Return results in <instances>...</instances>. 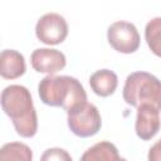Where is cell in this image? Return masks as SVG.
<instances>
[{"label": "cell", "instance_id": "1", "mask_svg": "<svg viewBox=\"0 0 161 161\" xmlns=\"http://www.w3.org/2000/svg\"><path fill=\"white\" fill-rule=\"evenodd\" d=\"M1 107L11 119L16 133L24 138L33 137L38 131V117L29 89L11 84L1 92Z\"/></svg>", "mask_w": 161, "mask_h": 161}, {"label": "cell", "instance_id": "2", "mask_svg": "<svg viewBox=\"0 0 161 161\" xmlns=\"http://www.w3.org/2000/svg\"><path fill=\"white\" fill-rule=\"evenodd\" d=\"M40 101L50 107H62L67 112L87 102V93L82 83L70 75L44 77L38 86Z\"/></svg>", "mask_w": 161, "mask_h": 161}, {"label": "cell", "instance_id": "3", "mask_svg": "<svg viewBox=\"0 0 161 161\" xmlns=\"http://www.w3.org/2000/svg\"><path fill=\"white\" fill-rule=\"evenodd\" d=\"M122 96L125 102L135 108L150 103L161 111V80L151 73H131L126 78Z\"/></svg>", "mask_w": 161, "mask_h": 161}, {"label": "cell", "instance_id": "4", "mask_svg": "<svg viewBox=\"0 0 161 161\" xmlns=\"http://www.w3.org/2000/svg\"><path fill=\"white\" fill-rule=\"evenodd\" d=\"M68 127L78 137H91L98 133L102 127V118L98 108L92 103H83L67 112Z\"/></svg>", "mask_w": 161, "mask_h": 161}, {"label": "cell", "instance_id": "5", "mask_svg": "<svg viewBox=\"0 0 161 161\" xmlns=\"http://www.w3.org/2000/svg\"><path fill=\"white\" fill-rule=\"evenodd\" d=\"M107 39L109 45L118 53L131 54L140 47V34L137 28L128 21H116L109 25L107 30Z\"/></svg>", "mask_w": 161, "mask_h": 161}, {"label": "cell", "instance_id": "6", "mask_svg": "<svg viewBox=\"0 0 161 161\" xmlns=\"http://www.w3.org/2000/svg\"><path fill=\"white\" fill-rule=\"evenodd\" d=\"M35 35L44 44H60L68 35V24L65 19L57 13L44 14L36 23Z\"/></svg>", "mask_w": 161, "mask_h": 161}, {"label": "cell", "instance_id": "7", "mask_svg": "<svg viewBox=\"0 0 161 161\" xmlns=\"http://www.w3.org/2000/svg\"><path fill=\"white\" fill-rule=\"evenodd\" d=\"M161 127L160 109L150 103H143L137 107V116L135 130L136 135L143 140L148 141L156 136Z\"/></svg>", "mask_w": 161, "mask_h": 161}, {"label": "cell", "instance_id": "8", "mask_svg": "<svg viewBox=\"0 0 161 161\" xmlns=\"http://www.w3.org/2000/svg\"><path fill=\"white\" fill-rule=\"evenodd\" d=\"M30 63L33 69L38 73L54 74L65 67L67 59L60 50L50 48H39L31 53Z\"/></svg>", "mask_w": 161, "mask_h": 161}, {"label": "cell", "instance_id": "9", "mask_svg": "<svg viewBox=\"0 0 161 161\" xmlns=\"http://www.w3.org/2000/svg\"><path fill=\"white\" fill-rule=\"evenodd\" d=\"M26 70L25 59L14 49H5L0 54V74L4 79H16Z\"/></svg>", "mask_w": 161, "mask_h": 161}, {"label": "cell", "instance_id": "10", "mask_svg": "<svg viewBox=\"0 0 161 161\" xmlns=\"http://www.w3.org/2000/svg\"><path fill=\"white\" fill-rule=\"evenodd\" d=\"M92 91L99 97H108L114 93L118 86L117 74L109 69H99L89 77Z\"/></svg>", "mask_w": 161, "mask_h": 161}, {"label": "cell", "instance_id": "11", "mask_svg": "<svg viewBox=\"0 0 161 161\" xmlns=\"http://www.w3.org/2000/svg\"><path fill=\"white\" fill-rule=\"evenodd\" d=\"M82 161H99V160H107V161H118L121 160V156L118 153L117 147L108 142V141H101L92 147H89L80 157Z\"/></svg>", "mask_w": 161, "mask_h": 161}, {"label": "cell", "instance_id": "12", "mask_svg": "<svg viewBox=\"0 0 161 161\" xmlns=\"http://www.w3.org/2000/svg\"><path fill=\"white\" fill-rule=\"evenodd\" d=\"M145 39L151 52L161 58V16L151 19L146 24Z\"/></svg>", "mask_w": 161, "mask_h": 161}, {"label": "cell", "instance_id": "13", "mask_svg": "<svg viewBox=\"0 0 161 161\" xmlns=\"http://www.w3.org/2000/svg\"><path fill=\"white\" fill-rule=\"evenodd\" d=\"M33 152L30 147L21 142L5 143L0 150V160H21L31 161Z\"/></svg>", "mask_w": 161, "mask_h": 161}, {"label": "cell", "instance_id": "14", "mask_svg": "<svg viewBox=\"0 0 161 161\" xmlns=\"http://www.w3.org/2000/svg\"><path fill=\"white\" fill-rule=\"evenodd\" d=\"M42 160H43V161H47V160H49V161H52V160H58V161H63V160H65V161H72V156H70L65 150L54 147V148H49V150H47V151L43 153Z\"/></svg>", "mask_w": 161, "mask_h": 161}, {"label": "cell", "instance_id": "15", "mask_svg": "<svg viewBox=\"0 0 161 161\" xmlns=\"http://www.w3.org/2000/svg\"><path fill=\"white\" fill-rule=\"evenodd\" d=\"M147 158L150 161H161V138L150 148Z\"/></svg>", "mask_w": 161, "mask_h": 161}]
</instances>
